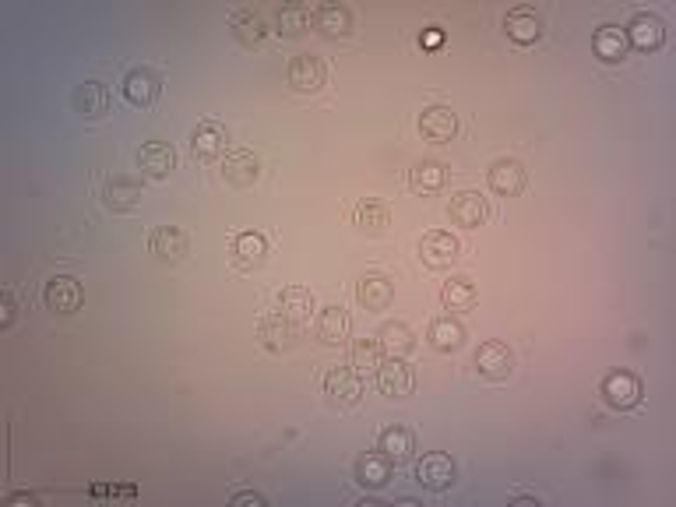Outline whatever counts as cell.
<instances>
[{
    "mask_svg": "<svg viewBox=\"0 0 676 507\" xmlns=\"http://www.w3.org/2000/svg\"><path fill=\"white\" fill-rule=\"evenodd\" d=\"M412 476H416V483L423 486V490L444 493V490H451V486H455L458 465L451 462V455H444V451H430V455H423L416 462Z\"/></svg>",
    "mask_w": 676,
    "mask_h": 507,
    "instance_id": "cell-1",
    "label": "cell"
},
{
    "mask_svg": "<svg viewBox=\"0 0 676 507\" xmlns=\"http://www.w3.org/2000/svg\"><path fill=\"white\" fill-rule=\"evenodd\" d=\"M268 236L265 233H254V229H243V233L233 236L229 243V265L236 272H254L268 261Z\"/></svg>",
    "mask_w": 676,
    "mask_h": 507,
    "instance_id": "cell-2",
    "label": "cell"
},
{
    "mask_svg": "<svg viewBox=\"0 0 676 507\" xmlns=\"http://www.w3.org/2000/svg\"><path fill=\"white\" fill-rule=\"evenodd\" d=\"M486 184H490L493 194L500 198H518V194L529 187V169L522 166L518 159H493L490 169H486Z\"/></svg>",
    "mask_w": 676,
    "mask_h": 507,
    "instance_id": "cell-3",
    "label": "cell"
},
{
    "mask_svg": "<svg viewBox=\"0 0 676 507\" xmlns=\"http://www.w3.org/2000/svg\"><path fill=\"white\" fill-rule=\"evenodd\" d=\"M286 81H289V89L293 92L314 96V92L324 89V81H328V67H324V60L314 57V53H300V57L289 60Z\"/></svg>",
    "mask_w": 676,
    "mask_h": 507,
    "instance_id": "cell-4",
    "label": "cell"
},
{
    "mask_svg": "<svg viewBox=\"0 0 676 507\" xmlns=\"http://www.w3.org/2000/svg\"><path fill=\"white\" fill-rule=\"evenodd\" d=\"M324 395H328V402L338 405V409H353L363 398V374L353 367H331L328 374H324Z\"/></svg>",
    "mask_w": 676,
    "mask_h": 507,
    "instance_id": "cell-5",
    "label": "cell"
},
{
    "mask_svg": "<svg viewBox=\"0 0 676 507\" xmlns=\"http://www.w3.org/2000/svg\"><path fill=\"white\" fill-rule=\"evenodd\" d=\"M374 384L381 395L405 398V395H412V388H416V374H412V367L405 363V356H384L381 367L374 370Z\"/></svg>",
    "mask_w": 676,
    "mask_h": 507,
    "instance_id": "cell-6",
    "label": "cell"
},
{
    "mask_svg": "<svg viewBox=\"0 0 676 507\" xmlns=\"http://www.w3.org/2000/svg\"><path fill=\"white\" fill-rule=\"evenodd\" d=\"M458 254H462V243H458V236L448 233V229H434V233H427L419 240V261L427 268H434V272L451 268L458 261Z\"/></svg>",
    "mask_w": 676,
    "mask_h": 507,
    "instance_id": "cell-7",
    "label": "cell"
},
{
    "mask_svg": "<svg viewBox=\"0 0 676 507\" xmlns=\"http://www.w3.org/2000/svg\"><path fill=\"white\" fill-rule=\"evenodd\" d=\"M43 303L53 314H74V310H81V303H85V286H81V279H74V275H53L43 286Z\"/></svg>",
    "mask_w": 676,
    "mask_h": 507,
    "instance_id": "cell-8",
    "label": "cell"
},
{
    "mask_svg": "<svg viewBox=\"0 0 676 507\" xmlns=\"http://www.w3.org/2000/svg\"><path fill=\"white\" fill-rule=\"evenodd\" d=\"M641 395H645L641 377L631 370H610L603 377V398L613 409H634V405H641Z\"/></svg>",
    "mask_w": 676,
    "mask_h": 507,
    "instance_id": "cell-9",
    "label": "cell"
},
{
    "mask_svg": "<svg viewBox=\"0 0 676 507\" xmlns=\"http://www.w3.org/2000/svg\"><path fill=\"white\" fill-rule=\"evenodd\" d=\"M124 99L131 106H155L159 103V96H162V78L159 74L152 71V67H131V71L124 74Z\"/></svg>",
    "mask_w": 676,
    "mask_h": 507,
    "instance_id": "cell-10",
    "label": "cell"
},
{
    "mask_svg": "<svg viewBox=\"0 0 676 507\" xmlns=\"http://www.w3.org/2000/svg\"><path fill=\"white\" fill-rule=\"evenodd\" d=\"M624 36H627V46L652 53L666 43V22H662L659 15H652V11H638V15L627 22Z\"/></svg>",
    "mask_w": 676,
    "mask_h": 507,
    "instance_id": "cell-11",
    "label": "cell"
},
{
    "mask_svg": "<svg viewBox=\"0 0 676 507\" xmlns=\"http://www.w3.org/2000/svg\"><path fill=\"white\" fill-rule=\"evenodd\" d=\"M448 219L455 222L458 229H479L486 219H490V201H486L479 191H458V194H451Z\"/></svg>",
    "mask_w": 676,
    "mask_h": 507,
    "instance_id": "cell-12",
    "label": "cell"
},
{
    "mask_svg": "<svg viewBox=\"0 0 676 507\" xmlns=\"http://www.w3.org/2000/svg\"><path fill=\"white\" fill-rule=\"evenodd\" d=\"M300 335H303L300 324H293L289 317H282L279 310H272V314H265L258 321V338H261V346H265L268 353H286Z\"/></svg>",
    "mask_w": 676,
    "mask_h": 507,
    "instance_id": "cell-13",
    "label": "cell"
},
{
    "mask_svg": "<svg viewBox=\"0 0 676 507\" xmlns=\"http://www.w3.org/2000/svg\"><path fill=\"white\" fill-rule=\"evenodd\" d=\"M261 177V159L250 148H233L222 155V180L229 187H250Z\"/></svg>",
    "mask_w": 676,
    "mask_h": 507,
    "instance_id": "cell-14",
    "label": "cell"
},
{
    "mask_svg": "<svg viewBox=\"0 0 676 507\" xmlns=\"http://www.w3.org/2000/svg\"><path fill=\"white\" fill-rule=\"evenodd\" d=\"M187 247H191V240H187V233L180 226H155L148 233V254L159 261H169V265L184 261Z\"/></svg>",
    "mask_w": 676,
    "mask_h": 507,
    "instance_id": "cell-15",
    "label": "cell"
},
{
    "mask_svg": "<svg viewBox=\"0 0 676 507\" xmlns=\"http://www.w3.org/2000/svg\"><path fill=\"white\" fill-rule=\"evenodd\" d=\"M476 370L486 381H507L511 370H515V356H511V349H507L504 342L490 338V342H483V346L476 349Z\"/></svg>",
    "mask_w": 676,
    "mask_h": 507,
    "instance_id": "cell-16",
    "label": "cell"
},
{
    "mask_svg": "<svg viewBox=\"0 0 676 507\" xmlns=\"http://www.w3.org/2000/svg\"><path fill=\"white\" fill-rule=\"evenodd\" d=\"M229 29H233L236 43L247 46V50H258V46H265L268 39V18L261 15L258 8H236L233 18H229Z\"/></svg>",
    "mask_w": 676,
    "mask_h": 507,
    "instance_id": "cell-17",
    "label": "cell"
},
{
    "mask_svg": "<svg viewBox=\"0 0 676 507\" xmlns=\"http://www.w3.org/2000/svg\"><path fill=\"white\" fill-rule=\"evenodd\" d=\"M317 338H321L324 346H346L349 338H353V317H349L346 307H338V303H331V307L317 310Z\"/></svg>",
    "mask_w": 676,
    "mask_h": 507,
    "instance_id": "cell-18",
    "label": "cell"
},
{
    "mask_svg": "<svg viewBox=\"0 0 676 507\" xmlns=\"http://www.w3.org/2000/svg\"><path fill=\"white\" fill-rule=\"evenodd\" d=\"M419 134L434 145H448L458 134V113L451 106H427L419 113Z\"/></svg>",
    "mask_w": 676,
    "mask_h": 507,
    "instance_id": "cell-19",
    "label": "cell"
},
{
    "mask_svg": "<svg viewBox=\"0 0 676 507\" xmlns=\"http://www.w3.org/2000/svg\"><path fill=\"white\" fill-rule=\"evenodd\" d=\"M356 303H360L363 310H370V314H381V310H388L391 303H395V282L377 272L363 275V279L356 282Z\"/></svg>",
    "mask_w": 676,
    "mask_h": 507,
    "instance_id": "cell-20",
    "label": "cell"
},
{
    "mask_svg": "<svg viewBox=\"0 0 676 507\" xmlns=\"http://www.w3.org/2000/svg\"><path fill=\"white\" fill-rule=\"evenodd\" d=\"M226 127L219 124V120H205V124H198L191 131V155L198 162H212L219 159V155H226Z\"/></svg>",
    "mask_w": 676,
    "mask_h": 507,
    "instance_id": "cell-21",
    "label": "cell"
},
{
    "mask_svg": "<svg viewBox=\"0 0 676 507\" xmlns=\"http://www.w3.org/2000/svg\"><path fill=\"white\" fill-rule=\"evenodd\" d=\"M138 169L152 180L169 177L177 169V148L166 145V141H148V145L138 148Z\"/></svg>",
    "mask_w": 676,
    "mask_h": 507,
    "instance_id": "cell-22",
    "label": "cell"
},
{
    "mask_svg": "<svg viewBox=\"0 0 676 507\" xmlns=\"http://www.w3.org/2000/svg\"><path fill=\"white\" fill-rule=\"evenodd\" d=\"M353 22H356L353 11H349L346 4H335V0L314 8V29L328 39H346L349 32H353Z\"/></svg>",
    "mask_w": 676,
    "mask_h": 507,
    "instance_id": "cell-23",
    "label": "cell"
},
{
    "mask_svg": "<svg viewBox=\"0 0 676 507\" xmlns=\"http://www.w3.org/2000/svg\"><path fill=\"white\" fill-rule=\"evenodd\" d=\"M377 451H381L391 465L412 462V455H416V434H412L409 427H384L381 434H377Z\"/></svg>",
    "mask_w": 676,
    "mask_h": 507,
    "instance_id": "cell-24",
    "label": "cell"
},
{
    "mask_svg": "<svg viewBox=\"0 0 676 507\" xmlns=\"http://www.w3.org/2000/svg\"><path fill=\"white\" fill-rule=\"evenodd\" d=\"M504 32L507 39H515L518 46H532L543 36V18L536 15V8H511L504 15Z\"/></svg>",
    "mask_w": 676,
    "mask_h": 507,
    "instance_id": "cell-25",
    "label": "cell"
},
{
    "mask_svg": "<svg viewBox=\"0 0 676 507\" xmlns=\"http://www.w3.org/2000/svg\"><path fill=\"white\" fill-rule=\"evenodd\" d=\"M113 106V92L110 85H103V81H85V85H78L74 89V110L81 113V117H106Z\"/></svg>",
    "mask_w": 676,
    "mask_h": 507,
    "instance_id": "cell-26",
    "label": "cell"
},
{
    "mask_svg": "<svg viewBox=\"0 0 676 507\" xmlns=\"http://www.w3.org/2000/svg\"><path fill=\"white\" fill-rule=\"evenodd\" d=\"M103 201L113 212H134L141 205V184L134 177H124V173H113L103 184Z\"/></svg>",
    "mask_w": 676,
    "mask_h": 507,
    "instance_id": "cell-27",
    "label": "cell"
},
{
    "mask_svg": "<svg viewBox=\"0 0 676 507\" xmlns=\"http://www.w3.org/2000/svg\"><path fill=\"white\" fill-rule=\"evenodd\" d=\"M275 303H279V314L289 317L293 324H300V328H307V321L314 317V310H317L314 293H310L307 286H286Z\"/></svg>",
    "mask_w": 676,
    "mask_h": 507,
    "instance_id": "cell-28",
    "label": "cell"
},
{
    "mask_svg": "<svg viewBox=\"0 0 676 507\" xmlns=\"http://www.w3.org/2000/svg\"><path fill=\"white\" fill-rule=\"evenodd\" d=\"M427 338L437 353H458V349L465 346V328H462V321L444 314V317H434V321H430Z\"/></svg>",
    "mask_w": 676,
    "mask_h": 507,
    "instance_id": "cell-29",
    "label": "cell"
},
{
    "mask_svg": "<svg viewBox=\"0 0 676 507\" xmlns=\"http://www.w3.org/2000/svg\"><path fill=\"white\" fill-rule=\"evenodd\" d=\"M391 205L381 198H360L353 208H349V219H353V226L360 229H374V233H381V229L391 226Z\"/></svg>",
    "mask_w": 676,
    "mask_h": 507,
    "instance_id": "cell-30",
    "label": "cell"
},
{
    "mask_svg": "<svg viewBox=\"0 0 676 507\" xmlns=\"http://www.w3.org/2000/svg\"><path fill=\"white\" fill-rule=\"evenodd\" d=\"M409 187L416 194H437L448 187V166L437 159H423L409 169Z\"/></svg>",
    "mask_w": 676,
    "mask_h": 507,
    "instance_id": "cell-31",
    "label": "cell"
},
{
    "mask_svg": "<svg viewBox=\"0 0 676 507\" xmlns=\"http://www.w3.org/2000/svg\"><path fill=\"white\" fill-rule=\"evenodd\" d=\"M391 472H395V465H391L381 451H367V455L356 462V483H360L363 490H381V486L391 483Z\"/></svg>",
    "mask_w": 676,
    "mask_h": 507,
    "instance_id": "cell-32",
    "label": "cell"
},
{
    "mask_svg": "<svg viewBox=\"0 0 676 507\" xmlns=\"http://www.w3.org/2000/svg\"><path fill=\"white\" fill-rule=\"evenodd\" d=\"M441 303H444V310H451V314H465V310H472L479 303L476 282L465 279V275H455V279H448L441 286Z\"/></svg>",
    "mask_w": 676,
    "mask_h": 507,
    "instance_id": "cell-33",
    "label": "cell"
},
{
    "mask_svg": "<svg viewBox=\"0 0 676 507\" xmlns=\"http://www.w3.org/2000/svg\"><path fill=\"white\" fill-rule=\"evenodd\" d=\"M592 50H596V57L606 60V64H620L631 46H627V36L620 25H603V29H596V36H592Z\"/></svg>",
    "mask_w": 676,
    "mask_h": 507,
    "instance_id": "cell-34",
    "label": "cell"
},
{
    "mask_svg": "<svg viewBox=\"0 0 676 507\" xmlns=\"http://www.w3.org/2000/svg\"><path fill=\"white\" fill-rule=\"evenodd\" d=\"M310 25H314V11H310V4H286V8L275 15V32H279L282 39L303 36Z\"/></svg>",
    "mask_w": 676,
    "mask_h": 507,
    "instance_id": "cell-35",
    "label": "cell"
},
{
    "mask_svg": "<svg viewBox=\"0 0 676 507\" xmlns=\"http://www.w3.org/2000/svg\"><path fill=\"white\" fill-rule=\"evenodd\" d=\"M377 338H381V346H384V353H388V356H409L412 349H416V331H412L405 321L381 324Z\"/></svg>",
    "mask_w": 676,
    "mask_h": 507,
    "instance_id": "cell-36",
    "label": "cell"
},
{
    "mask_svg": "<svg viewBox=\"0 0 676 507\" xmlns=\"http://www.w3.org/2000/svg\"><path fill=\"white\" fill-rule=\"evenodd\" d=\"M384 346L381 338H356L353 346H349V367L360 370V374H367V370H377L384 360Z\"/></svg>",
    "mask_w": 676,
    "mask_h": 507,
    "instance_id": "cell-37",
    "label": "cell"
},
{
    "mask_svg": "<svg viewBox=\"0 0 676 507\" xmlns=\"http://www.w3.org/2000/svg\"><path fill=\"white\" fill-rule=\"evenodd\" d=\"M0 310H4L0 328H11L15 324V296H11V289H4V296H0Z\"/></svg>",
    "mask_w": 676,
    "mask_h": 507,
    "instance_id": "cell-38",
    "label": "cell"
},
{
    "mask_svg": "<svg viewBox=\"0 0 676 507\" xmlns=\"http://www.w3.org/2000/svg\"><path fill=\"white\" fill-rule=\"evenodd\" d=\"M229 504H254V507H265V497H261V493H254V490H240V493H233V497H229Z\"/></svg>",
    "mask_w": 676,
    "mask_h": 507,
    "instance_id": "cell-39",
    "label": "cell"
},
{
    "mask_svg": "<svg viewBox=\"0 0 676 507\" xmlns=\"http://www.w3.org/2000/svg\"><path fill=\"white\" fill-rule=\"evenodd\" d=\"M441 43H444V32L437 29V25H434V29L423 32V36H419V46H427V50H437V46H441Z\"/></svg>",
    "mask_w": 676,
    "mask_h": 507,
    "instance_id": "cell-40",
    "label": "cell"
}]
</instances>
